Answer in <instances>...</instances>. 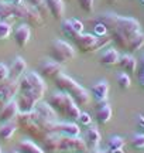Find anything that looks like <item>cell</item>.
<instances>
[{
    "label": "cell",
    "instance_id": "cell-23",
    "mask_svg": "<svg viewBox=\"0 0 144 153\" xmlns=\"http://www.w3.org/2000/svg\"><path fill=\"white\" fill-rule=\"evenodd\" d=\"M117 64L120 65V68H122L123 71L127 72V74H134L136 70H137V60L132 55V53H130V54L126 53V54L120 55Z\"/></svg>",
    "mask_w": 144,
    "mask_h": 153
},
{
    "label": "cell",
    "instance_id": "cell-42",
    "mask_svg": "<svg viewBox=\"0 0 144 153\" xmlns=\"http://www.w3.org/2000/svg\"><path fill=\"white\" fill-rule=\"evenodd\" d=\"M137 75H139V84L144 88V72L143 74H137Z\"/></svg>",
    "mask_w": 144,
    "mask_h": 153
},
{
    "label": "cell",
    "instance_id": "cell-43",
    "mask_svg": "<svg viewBox=\"0 0 144 153\" xmlns=\"http://www.w3.org/2000/svg\"><path fill=\"white\" fill-rule=\"evenodd\" d=\"M11 4H14V6H17V4H23L24 3V0H9Z\"/></svg>",
    "mask_w": 144,
    "mask_h": 153
},
{
    "label": "cell",
    "instance_id": "cell-9",
    "mask_svg": "<svg viewBox=\"0 0 144 153\" xmlns=\"http://www.w3.org/2000/svg\"><path fill=\"white\" fill-rule=\"evenodd\" d=\"M60 152L71 153H88L89 149L86 146L85 139L79 136H61L60 140Z\"/></svg>",
    "mask_w": 144,
    "mask_h": 153
},
{
    "label": "cell",
    "instance_id": "cell-12",
    "mask_svg": "<svg viewBox=\"0 0 144 153\" xmlns=\"http://www.w3.org/2000/svg\"><path fill=\"white\" fill-rule=\"evenodd\" d=\"M18 88H20V81L18 79L9 78L4 82H1L0 84V105L16 98V95L18 94Z\"/></svg>",
    "mask_w": 144,
    "mask_h": 153
},
{
    "label": "cell",
    "instance_id": "cell-7",
    "mask_svg": "<svg viewBox=\"0 0 144 153\" xmlns=\"http://www.w3.org/2000/svg\"><path fill=\"white\" fill-rule=\"evenodd\" d=\"M13 17L14 19H18V20H23L27 24L33 26V27H40L43 26V16L38 13L37 9L31 7L27 3H23V4H13Z\"/></svg>",
    "mask_w": 144,
    "mask_h": 153
},
{
    "label": "cell",
    "instance_id": "cell-49",
    "mask_svg": "<svg viewBox=\"0 0 144 153\" xmlns=\"http://www.w3.org/2000/svg\"><path fill=\"white\" fill-rule=\"evenodd\" d=\"M7 1H9V0H7Z\"/></svg>",
    "mask_w": 144,
    "mask_h": 153
},
{
    "label": "cell",
    "instance_id": "cell-34",
    "mask_svg": "<svg viewBox=\"0 0 144 153\" xmlns=\"http://www.w3.org/2000/svg\"><path fill=\"white\" fill-rule=\"evenodd\" d=\"M78 4L81 7V10L90 14L95 9V0H78Z\"/></svg>",
    "mask_w": 144,
    "mask_h": 153
},
{
    "label": "cell",
    "instance_id": "cell-39",
    "mask_svg": "<svg viewBox=\"0 0 144 153\" xmlns=\"http://www.w3.org/2000/svg\"><path fill=\"white\" fill-rule=\"evenodd\" d=\"M44 3H45L44 0H27V4H30L34 9H38L40 6H43Z\"/></svg>",
    "mask_w": 144,
    "mask_h": 153
},
{
    "label": "cell",
    "instance_id": "cell-41",
    "mask_svg": "<svg viewBox=\"0 0 144 153\" xmlns=\"http://www.w3.org/2000/svg\"><path fill=\"white\" fill-rule=\"evenodd\" d=\"M143 72H144V54H141L139 62V74H143Z\"/></svg>",
    "mask_w": 144,
    "mask_h": 153
},
{
    "label": "cell",
    "instance_id": "cell-14",
    "mask_svg": "<svg viewBox=\"0 0 144 153\" xmlns=\"http://www.w3.org/2000/svg\"><path fill=\"white\" fill-rule=\"evenodd\" d=\"M62 72V64L60 62H57L54 60H47L44 62H41L38 67V74L43 78H55L58 74H61Z\"/></svg>",
    "mask_w": 144,
    "mask_h": 153
},
{
    "label": "cell",
    "instance_id": "cell-4",
    "mask_svg": "<svg viewBox=\"0 0 144 153\" xmlns=\"http://www.w3.org/2000/svg\"><path fill=\"white\" fill-rule=\"evenodd\" d=\"M20 81V88L18 94H23L28 98L34 99L35 102H40L44 97L47 91V85L44 82V78L35 71L24 72L23 76L18 79Z\"/></svg>",
    "mask_w": 144,
    "mask_h": 153
},
{
    "label": "cell",
    "instance_id": "cell-37",
    "mask_svg": "<svg viewBox=\"0 0 144 153\" xmlns=\"http://www.w3.org/2000/svg\"><path fill=\"white\" fill-rule=\"evenodd\" d=\"M106 34H107V30L105 26L102 23H95V36L100 37V36H106Z\"/></svg>",
    "mask_w": 144,
    "mask_h": 153
},
{
    "label": "cell",
    "instance_id": "cell-6",
    "mask_svg": "<svg viewBox=\"0 0 144 153\" xmlns=\"http://www.w3.org/2000/svg\"><path fill=\"white\" fill-rule=\"evenodd\" d=\"M31 115H33V119L44 128L47 133H50V128L52 125V122L57 120V112L52 108L48 102H37L35 108L31 111Z\"/></svg>",
    "mask_w": 144,
    "mask_h": 153
},
{
    "label": "cell",
    "instance_id": "cell-29",
    "mask_svg": "<svg viewBox=\"0 0 144 153\" xmlns=\"http://www.w3.org/2000/svg\"><path fill=\"white\" fill-rule=\"evenodd\" d=\"M61 31L65 34L67 37L71 38L72 41H73V40H75L79 34H81V33H78L76 30L73 28V26H72V23H71V20H69V19H68V20H64V22L61 23Z\"/></svg>",
    "mask_w": 144,
    "mask_h": 153
},
{
    "label": "cell",
    "instance_id": "cell-8",
    "mask_svg": "<svg viewBox=\"0 0 144 153\" xmlns=\"http://www.w3.org/2000/svg\"><path fill=\"white\" fill-rule=\"evenodd\" d=\"M50 55L57 62L67 64L75 57V48L64 40H55V41H52L50 47Z\"/></svg>",
    "mask_w": 144,
    "mask_h": 153
},
{
    "label": "cell",
    "instance_id": "cell-38",
    "mask_svg": "<svg viewBox=\"0 0 144 153\" xmlns=\"http://www.w3.org/2000/svg\"><path fill=\"white\" fill-rule=\"evenodd\" d=\"M72 23V26H73V28L76 30L78 33H83V23L79 22L78 19H69Z\"/></svg>",
    "mask_w": 144,
    "mask_h": 153
},
{
    "label": "cell",
    "instance_id": "cell-48",
    "mask_svg": "<svg viewBox=\"0 0 144 153\" xmlns=\"http://www.w3.org/2000/svg\"><path fill=\"white\" fill-rule=\"evenodd\" d=\"M0 153H3V152H1V148H0Z\"/></svg>",
    "mask_w": 144,
    "mask_h": 153
},
{
    "label": "cell",
    "instance_id": "cell-47",
    "mask_svg": "<svg viewBox=\"0 0 144 153\" xmlns=\"http://www.w3.org/2000/svg\"><path fill=\"white\" fill-rule=\"evenodd\" d=\"M139 1H140V3H141V4L144 6V0H139Z\"/></svg>",
    "mask_w": 144,
    "mask_h": 153
},
{
    "label": "cell",
    "instance_id": "cell-3",
    "mask_svg": "<svg viewBox=\"0 0 144 153\" xmlns=\"http://www.w3.org/2000/svg\"><path fill=\"white\" fill-rule=\"evenodd\" d=\"M54 82H55L57 88L62 91V92H67L68 95H71L72 99L76 102L79 106H85V105L89 104L90 101V94L86 88H83L82 85H79L73 78H71L67 74H58V75L54 78Z\"/></svg>",
    "mask_w": 144,
    "mask_h": 153
},
{
    "label": "cell",
    "instance_id": "cell-30",
    "mask_svg": "<svg viewBox=\"0 0 144 153\" xmlns=\"http://www.w3.org/2000/svg\"><path fill=\"white\" fill-rule=\"evenodd\" d=\"M116 81H117V85L122 88V89H127V88H130V85H132V78L129 76L127 72H120V74H117Z\"/></svg>",
    "mask_w": 144,
    "mask_h": 153
},
{
    "label": "cell",
    "instance_id": "cell-22",
    "mask_svg": "<svg viewBox=\"0 0 144 153\" xmlns=\"http://www.w3.org/2000/svg\"><path fill=\"white\" fill-rule=\"evenodd\" d=\"M17 131H18V126H17L16 120H10V122L3 123L0 126V142H10Z\"/></svg>",
    "mask_w": 144,
    "mask_h": 153
},
{
    "label": "cell",
    "instance_id": "cell-45",
    "mask_svg": "<svg viewBox=\"0 0 144 153\" xmlns=\"http://www.w3.org/2000/svg\"><path fill=\"white\" fill-rule=\"evenodd\" d=\"M93 153H107L106 150H99V149H96V150H93Z\"/></svg>",
    "mask_w": 144,
    "mask_h": 153
},
{
    "label": "cell",
    "instance_id": "cell-19",
    "mask_svg": "<svg viewBox=\"0 0 144 153\" xmlns=\"http://www.w3.org/2000/svg\"><path fill=\"white\" fill-rule=\"evenodd\" d=\"M85 142H86V146H88L89 150H96L98 149V146H99L100 143V139H102V136H100V132L98 131V128H95V126H89L88 129L85 131Z\"/></svg>",
    "mask_w": 144,
    "mask_h": 153
},
{
    "label": "cell",
    "instance_id": "cell-27",
    "mask_svg": "<svg viewBox=\"0 0 144 153\" xmlns=\"http://www.w3.org/2000/svg\"><path fill=\"white\" fill-rule=\"evenodd\" d=\"M13 19V4L7 0H0V22H9Z\"/></svg>",
    "mask_w": 144,
    "mask_h": 153
},
{
    "label": "cell",
    "instance_id": "cell-2",
    "mask_svg": "<svg viewBox=\"0 0 144 153\" xmlns=\"http://www.w3.org/2000/svg\"><path fill=\"white\" fill-rule=\"evenodd\" d=\"M48 104L57 112L58 116H61V118H64V119H67V120L76 122L79 115H81L79 105L67 92H62V91L54 92L50 97V99H48Z\"/></svg>",
    "mask_w": 144,
    "mask_h": 153
},
{
    "label": "cell",
    "instance_id": "cell-5",
    "mask_svg": "<svg viewBox=\"0 0 144 153\" xmlns=\"http://www.w3.org/2000/svg\"><path fill=\"white\" fill-rule=\"evenodd\" d=\"M16 122H17L18 129L23 131L27 136L31 137V139H37V140L41 142V140L48 135L44 128L41 125H38V123L33 119L31 112H20V114L17 115Z\"/></svg>",
    "mask_w": 144,
    "mask_h": 153
},
{
    "label": "cell",
    "instance_id": "cell-10",
    "mask_svg": "<svg viewBox=\"0 0 144 153\" xmlns=\"http://www.w3.org/2000/svg\"><path fill=\"white\" fill-rule=\"evenodd\" d=\"M73 44L81 53L83 54H90L95 51H99V45H98V36L89 33H81L75 40Z\"/></svg>",
    "mask_w": 144,
    "mask_h": 153
},
{
    "label": "cell",
    "instance_id": "cell-13",
    "mask_svg": "<svg viewBox=\"0 0 144 153\" xmlns=\"http://www.w3.org/2000/svg\"><path fill=\"white\" fill-rule=\"evenodd\" d=\"M18 114H20V108H18L16 98L10 99L9 102L3 104V106L0 108V122L6 123V122H10V120H16Z\"/></svg>",
    "mask_w": 144,
    "mask_h": 153
},
{
    "label": "cell",
    "instance_id": "cell-21",
    "mask_svg": "<svg viewBox=\"0 0 144 153\" xmlns=\"http://www.w3.org/2000/svg\"><path fill=\"white\" fill-rule=\"evenodd\" d=\"M26 68H27V62L24 61V58L23 57H16L10 64V67H9L10 78L11 79H20L23 74L26 72Z\"/></svg>",
    "mask_w": 144,
    "mask_h": 153
},
{
    "label": "cell",
    "instance_id": "cell-44",
    "mask_svg": "<svg viewBox=\"0 0 144 153\" xmlns=\"http://www.w3.org/2000/svg\"><path fill=\"white\" fill-rule=\"evenodd\" d=\"M117 1H119V0H107L109 4H115V3H117Z\"/></svg>",
    "mask_w": 144,
    "mask_h": 153
},
{
    "label": "cell",
    "instance_id": "cell-40",
    "mask_svg": "<svg viewBox=\"0 0 144 153\" xmlns=\"http://www.w3.org/2000/svg\"><path fill=\"white\" fill-rule=\"evenodd\" d=\"M136 122H137V126H139V128H141V131L144 132V115H137Z\"/></svg>",
    "mask_w": 144,
    "mask_h": 153
},
{
    "label": "cell",
    "instance_id": "cell-36",
    "mask_svg": "<svg viewBox=\"0 0 144 153\" xmlns=\"http://www.w3.org/2000/svg\"><path fill=\"white\" fill-rule=\"evenodd\" d=\"M10 78V71H9V67L3 64V62H0V84L1 82H4L6 79H9Z\"/></svg>",
    "mask_w": 144,
    "mask_h": 153
},
{
    "label": "cell",
    "instance_id": "cell-28",
    "mask_svg": "<svg viewBox=\"0 0 144 153\" xmlns=\"http://www.w3.org/2000/svg\"><path fill=\"white\" fill-rule=\"evenodd\" d=\"M124 145H126V140H124V137L122 136H110L109 137V140H107V145H106V148H107V152H115L117 149H123L124 148Z\"/></svg>",
    "mask_w": 144,
    "mask_h": 153
},
{
    "label": "cell",
    "instance_id": "cell-33",
    "mask_svg": "<svg viewBox=\"0 0 144 153\" xmlns=\"http://www.w3.org/2000/svg\"><path fill=\"white\" fill-rule=\"evenodd\" d=\"M11 34V24L9 22H0V41L7 40Z\"/></svg>",
    "mask_w": 144,
    "mask_h": 153
},
{
    "label": "cell",
    "instance_id": "cell-32",
    "mask_svg": "<svg viewBox=\"0 0 144 153\" xmlns=\"http://www.w3.org/2000/svg\"><path fill=\"white\" fill-rule=\"evenodd\" d=\"M130 145L133 149H144V133H136L130 139Z\"/></svg>",
    "mask_w": 144,
    "mask_h": 153
},
{
    "label": "cell",
    "instance_id": "cell-25",
    "mask_svg": "<svg viewBox=\"0 0 144 153\" xmlns=\"http://www.w3.org/2000/svg\"><path fill=\"white\" fill-rule=\"evenodd\" d=\"M17 150L20 153H45L41 146H38L30 139H23L17 146Z\"/></svg>",
    "mask_w": 144,
    "mask_h": 153
},
{
    "label": "cell",
    "instance_id": "cell-1",
    "mask_svg": "<svg viewBox=\"0 0 144 153\" xmlns=\"http://www.w3.org/2000/svg\"><path fill=\"white\" fill-rule=\"evenodd\" d=\"M95 23H102L110 36L112 43L126 51H129L133 38L143 33L141 24L137 19L119 16L116 13H102L95 19Z\"/></svg>",
    "mask_w": 144,
    "mask_h": 153
},
{
    "label": "cell",
    "instance_id": "cell-31",
    "mask_svg": "<svg viewBox=\"0 0 144 153\" xmlns=\"http://www.w3.org/2000/svg\"><path fill=\"white\" fill-rule=\"evenodd\" d=\"M143 45H144V33H140L137 37L133 38V41L130 44V48H129V53H136L140 48H143Z\"/></svg>",
    "mask_w": 144,
    "mask_h": 153
},
{
    "label": "cell",
    "instance_id": "cell-20",
    "mask_svg": "<svg viewBox=\"0 0 144 153\" xmlns=\"http://www.w3.org/2000/svg\"><path fill=\"white\" fill-rule=\"evenodd\" d=\"M47 7H48V11L52 16V19L55 20H61L64 14H65V3L64 0H44Z\"/></svg>",
    "mask_w": 144,
    "mask_h": 153
},
{
    "label": "cell",
    "instance_id": "cell-18",
    "mask_svg": "<svg viewBox=\"0 0 144 153\" xmlns=\"http://www.w3.org/2000/svg\"><path fill=\"white\" fill-rule=\"evenodd\" d=\"M112 115H113V109H112L110 104H107L105 101V102H100V105L96 108L95 119L99 125H106L112 119Z\"/></svg>",
    "mask_w": 144,
    "mask_h": 153
},
{
    "label": "cell",
    "instance_id": "cell-16",
    "mask_svg": "<svg viewBox=\"0 0 144 153\" xmlns=\"http://www.w3.org/2000/svg\"><path fill=\"white\" fill-rule=\"evenodd\" d=\"M109 82L105 81V79H100L96 84L92 85L90 88V94L93 95V98L98 101V102H105L107 97H109Z\"/></svg>",
    "mask_w": 144,
    "mask_h": 153
},
{
    "label": "cell",
    "instance_id": "cell-26",
    "mask_svg": "<svg viewBox=\"0 0 144 153\" xmlns=\"http://www.w3.org/2000/svg\"><path fill=\"white\" fill-rule=\"evenodd\" d=\"M16 101H17V104H18L20 112H31L35 108V105H37V102L34 99L28 98V97L23 95V94H17Z\"/></svg>",
    "mask_w": 144,
    "mask_h": 153
},
{
    "label": "cell",
    "instance_id": "cell-46",
    "mask_svg": "<svg viewBox=\"0 0 144 153\" xmlns=\"http://www.w3.org/2000/svg\"><path fill=\"white\" fill-rule=\"evenodd\" d=\"M112 153H124V152H123V149H117V150H115V152H112Z\"/></svg>",
    "mask_w": 144,
    "mask_h": 153
},
{
    "label": "cell",
    "instance_id": "cell-17",
    "mask_svg": "<svg viewBox=\"0 0 144 153\" xmlns=\"http://www.w3.org/2000/svg\"><path fill=\"white\" fill-rule=\"evenodd\" d=\"M60 140H61V135L48 133L41 140V148L45 153H57L60 152Z\"/></svg>",
    "mask_w": 144,
    "mask_h": 153
},
{
    "label": "cell",
    "instance_id": "cell-24",
    "mask_svg": "<svg viewBox=\"0 0 144 153\" xmlns=\"http://www.w3.org/2000/svg\"><path fill=\"white\" fill-rule=\"evenodd\" d=\"M119 58H120V54L117 53V50L115 48H107L105 50L99 57V62L102 65L106 67H112L119 62Z\"/></svg>",
    "mask_w": 144,
    "mask_h": 153
},
{
    "label": "cell",
    "instance_id": "cell-35",
    "mask_svg": "<svg viewBox=\"0 0 144 153\" xmlns=\"http://www.w3.org/2000/svg\"><path fill=\"white\" fill-rule=\"evenodd\" d=\"M81 126H90L92 125V116L88 114V112H81L79 118L76 120Z\"/></svg>",
    "mask_w": 144,
    "mask_h": 153
},
{
    "label": "cell",
    "instance_id": "cell-15",
    "mask_svg": "<svg viewBox=\"0 0 144 153\" xmlns=\"http://www.w3.org/2000/svg\"><path fill=\"white\" fill-rule=\"evenodd\" d=\"M13 37L16 40L17 45H18L20 48H24L28 44V41H30V37H31L30 24H27L26 22L21 23V24H18V26L14 28V31H13Z\"/></svg>",
    "mask_w": 144,
    "mask_h": 153
},
{
    "label": "cell",
    "instance_id": "cell-11",
    "mask_svg": "<svg viewBox=\"0 0 144 153\" xmlns=\"http://www.w3.org/2000/svg\"><path fill=\"white\" fill-rule=\"evenodd\" d=\"M50 133H57L61 136H79L81 135V128L72 120H55L52 122V125L50 128Z\"/></svg>",
    "mask_w": 144,
    "mask_h": 153
}]
</instances>
